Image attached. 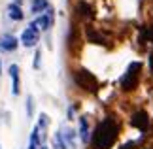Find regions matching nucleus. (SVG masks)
I'll list each match as a JSON object with an SVG mask.
<instances>
[{"label": "nucleus", "mask_w": 153, "mask_h": 149, "mask_svg": "<svg viewBox=\"0 0 153 149\" xmlns=\"http://www.w3.org/2000/svg\"><path fill=\"white\" fill-rule=\"evenodd\" d=\"M8 13H10V17L13 21H21L23 19V11H21V8L17 4H10L8 6Z\"/></svg>", "instance_id": "ddd939ff"}, {"label": "nucleus", "mask_w": 153, "mask_h": 149, "mask_svg": "<svg viewBox=\"0 0 153 149\" xmlns=\"http://www.w3.org/2000/svg\"><path fill=\"white\" fill-rule=\"evenodd\" d=\"M0 74H2V64H0Z\"/></svg>", "instance_id": "412c9836"}, {"label": "nucleus", "mask_w": 153, "mask_h": 149, "mask_svg": "<svg viewBox=\"0 0 153 149\" xmlns=\"http://www.w3.org/2000/svg\"><path fill=\"white\" fill-rule=\"evenodd\" d=\"M32 111H34V102H32V96L28 94L27 96V115L32 117Z\"/></svg>", "instance_id": "f3484780"}, {"label": "nucleus", "mask_w": 153, "mask_h": 149, "mask_svg": "<svg viewBox=\"0 0 153 149\" xmlns=\"http://www.w3.org/2000/svg\"><path fill=\"white\" fill-rule=\"evenodd\" d=\"M42 142H40V128L34 127L32 134H30V144H28V149H42Z\"/></svg>", "instance_id": "9d476101"}, {"label": "nucleus", "mask_w": 153, "mask_h": 149, "mask_svg": "<svg viewBox=\"0 0 153 149\" xmlns=\"http://www.w3.org/2000/svg\"><path fill=\"white\" fill-rule=\"evenodd\" d=\"M40 57H42V51H36V55H34V68H40Z\"/></svg>", "instance_id": "a211bd4d"}, {"label": "nucleus", "mask_w": 153, "mask_h": 149, "mask_svg": "<svg viewBox=\"0 0 153 149\" xmlns=\"http://www.w3.org/2000/svg\"><path fill=\"white\" fill-rule=\"evenodd\" d=\"M49 8V2L48 0H32V6H30V11L32 13H44L45 10Z\"/></svg>", "instance_id": "9b49d317"}, {"label": "nucleus", "mask_w": 153, "mask_h": 149, "mask_svg": "<svg viewBox=\"0 0 153 149\" xmlns=\"http://www.w3.org/2000/svg\"><path fill=\"white\" fill-rule=\"evenodd\" d=\"M0 149H2V147H0Z\"/></svg>", "instance_id": "5701e85b"}, {"label": "nucleus", "mask_w": 153, "mask_h": 149, "mask_svg": "<svg viewBox=\"0 0 153 149\" xmlns=\"http://www.w3.org/2000/svg\"><path fill=\"white\" fill-rule=\"evenodd\" d=\"M149 64H151V72H153V55L149 57Z\"/></svg>", "instance_id": "aec40b11"}, {"label": "nucleus", "mask_w": 153, "mask_h": 149, "mask_svg": "<svg viewBox=\"0 0 153 149\" xmlns=\"http://www.w3.org/2000/svg\"><path fill=\"white\" fill-rule=\"evenodd\" d=\"M10 76H11V93L19 94L21 93V79H19V66L17 64H11L10 66Z\"/></svg>", "instance_id": "423d86ee"}, {"label": "nucleus", "mask_w": 153, "mask_h": 149, "mask_svg": "<svg viewBox=\"0 0 153 149\" xmlns=\"http://www.w3.org/2000/svg\"><path fill=\"white\" fill-rule=\"evenodd\" d=\"M42 149H48V147H42Z\"/></svg>", "instance_id": "4be33fe9"}, {"label": "nucleus", "mask_w": 153, "mask_h": 149, "mask_svg": "<svg viewBox=\"0 0 153 149\" xmlns=\"http://www.w3.org/2000/svg\"><path fill=\"white\" fill-rule=\"evenodd\" d=\"M117 123L114 121V117H106L102 123H98V127L93 136V145L97 149H110L114 145V142L117 140Z\"/></svg>", "instance_id": "f257e3e1"}, {"label": "nucleus", "mask_w": 153, "mask_h": 149, "mask_svg": "<svg viewBox=\"0 0 153 149\" xmlns=\"http://www.w3.org/2000/svg\"><path fill=\"white\" fill-rule=\"evenodd\" d=\"M78 10H79V13L83 15V17H91L93 13H91V6L87 4V2H79L78 4Z\"/></svg>", "instance_id": "2eb2a0df"}, {"label": "nucleus", "mask_w": 153, "mask_h": 149, "mask_svg": "<svg viewBox=\"0 0 153 149\" xmlns=\"http://www.w3.org/2000/svg\"><path fill=\"white\" fill-rule=\"evenodd\" d=\"M17 45H19V40L15 36H11V34H4L0 38V49L2 51H15Z\"/></svg>", "instance_id": "0eeeda50"}, {"label": "nucleus", "mask_w": 153, "mask_h": 149, "mask_svg": "<svg viewBox=\"0 0 153 149\" xmlns=\"http://www.w3.org/2000/svg\"><path fill=\"white\" fill-rule=\"evenodd\" d=\"M134 145H136V142H128V144H125V145L119 147V149H134Z\"/></svg>", "instance_id": "6ab92c4d"}, {"label": "nucleus", "mask_w": 153, "mask_h": 149, "mask_svg": "<svg viewBox=\"0 0 153 149\" xmlns=\"http://www.w3.org/2000/svg\"><path fill=\"white\" fill-rule=\"evenodd\" d=\"M74 81L78 83L81 89L91 91V93H95L97 89H98V79L91 72H87V70H79V72H76L74 74Z\"/></svg>", "instance_id": "f03ea898"}, {"label": "nucleus", "mask_w": 153, "mask_h": 149, "mask_svg": "<svg viewBox=\"0 0 153 149\" xmlns=\"http://www.w3.org/2000/svg\"><path fill=\"white\" fill-rule=\"evenodd\" d=\"M79 136L87 144V140H89V123H87V117H79Z\"/></svg>", "instance_id": "f8f14e48"}, {"label": "nucleus", "mask_w": 153, "mask_h": 149, "mask_svg": "<svg viewBox=\"0 0 153 149\" xmlns=\"http://www.w3.org/2000/svg\"><path fill=\"white\" fill-rule=\"evenodd\" d=\"M61 134H62V140H64V144H66V147H68V149H76V142H74V130H70V128H66V127H62Z\"/></svg>", "instance_id": "1a4fd4ad"}, {"label": "nucleus", "mask_w": 153, "mask_h": 149, "mask_svg": "<svg viewBox=\"0 0 153 149\" xmlns=\"http://www.w3.org/2000/svg\"><path fill=\"white\" fill-rule=\"evenodd\" d=\"M131 125H132V127H136V128H140V130H146V128H148V125H149L148 113H146V111L134 113V115L131 117Z\"/></svg>", "instance_id": "39448f33"}, {"label": "nucleus", "mask_w": 153, "mask_h": 149, "mask_svg": "<svg viewBox=\"0 0 153 149\" xmlns=\"http://www.w3.org/2000/svg\"><path fill=\"white\" fill-rule=\"evenodd\" d=\"M48 125H49V117L45 115V113H42V115H40V121H38V128H42V134H44V130L48 128Z\"/></svg>", "instance_id": "dca6fc26"}, {"label": "nucleus", "mask_w": 153, "mask_h": 149, "mask_svg": "<svg viewBox=\"0 0 153 149\" xmlns=\"http://www.w3.org/2000/svg\"><path fill=\"white\" fill-rule=\"evenodd\" d=\"M53 149H68L61 132H55V136H53Z\"/></svg>", "instance_id": "4468645a"}, {"label": "nucleus", "mask_w": 153, "mask_h": 149, "mask_svg": "<svg viewBox=\"0 0 153 149\" xmlns=\"http://www.w3.org/2000/svg\"><path fill=\"white\" fill-rule=\"evenodd\" d=\"M38 30H40V28L34 25V23H32V25H28L25 30H23V34H21V44L25 45V47H34V45L38 44V38H40V32Z\"/></svg>", "instance_id": "20e7f679"}, {"label": "nucleus", "mask_w": 153, "mask_h": 149, "mask_svg": "<svg viewBox=\"0 0 153 149\" xmlns=\"http://www.w3.org/2000/svg\"><path fill=\"white\" fill-rule=\"evenodd\" d=\"M140 68H142V64H140L138 61H134L131 66H128L127 74L123 76L121 79V87L125 89V91H131V89L136 87V81H138V74H140Z\"/></svg>", "instance_id": "7ed1b4c3"}, {"label": "nucleus", "mask_w": 153, "mask_h": 149, "mask_svg": "<svg viewBox=\"0 0 153 149\" xmlns=\"http://www.w3.org/2000/svg\"><path fill=\"white\" fill-rule=\"evenodd\" d=\"M51 17H53V15H51V11H49V13H42V15L38 17V21L34 23V25H36L40 30H49V27H51Z\"/></svg>", "instance_id": "6e6552de"}]
</instances>
